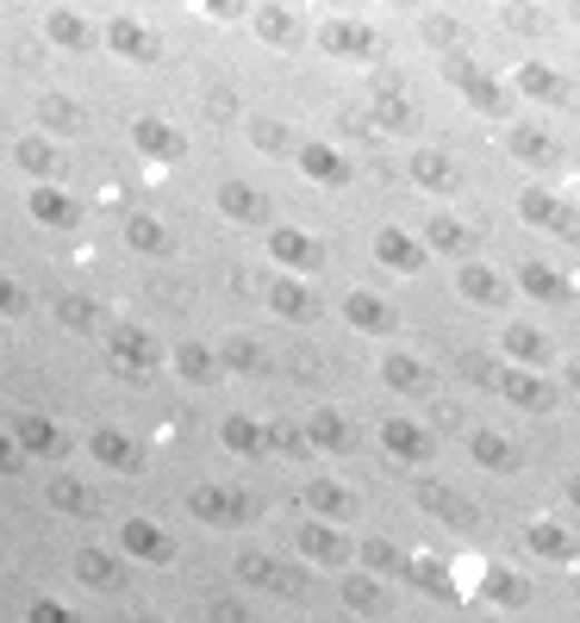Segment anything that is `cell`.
<instances>
[{"mask_svg":"<svg viewBox=\"0 0 580 623\" xmlns=\"http://www.w3.org/2000/svg\"><path fill=\"white\" fill-rule=\"evenodd\" d=\"M381 263L387 268H419V244H412V237H400V231H381Z\"/></svg>","mask_w":580,"mask_h":623,"instance_id":"obj_1","label":"cell"},{"mask_svg":"<svg viewBox=\"0 0 580 623\" xmlns=\"http://www.w3.org/2000/svg\"><path fill=\"white\" fill-rule=\"evenodd\" d=\"M505 349H512V356H524V362H543L549 356V343L537 337V330H512V337H505Z\"/></svg>","mask_w":580,"mask_h":623,"instance_id":"obj_2","label":"cell"},{"mask_svg":"<svg viewBox=\"0 0 580 623\" xmlns=\"http://www.w3.org/2000/svg\"><path fill=\"white\" fill-rule=\"evenodd\" d=\"M524 88H531L537 93V100H562V81H556V76H549V69H524Z\"/></svg>","mask_w":580,"mask_h":623,"instance_id":"obj_4","label":"cell"},{"mask_svg":"<svg viewBox=\"0 0 580 623\" xmlns=\"http://www.w3.org/2000/svg\"><path fill=\"white\" fill-rule=\"evenodd\" d=\"M419 181H424V187H450L455 169L443 162V156H419Z\"/></svg>","mask_w":580,"mask_h":623,"instance_id":"obj_5","label":"cell"},{"mask_svg":"<svg viewBox=\"0 0 580 623\" xmlns=\"http://www.w3.org/2000/svg\"><path fill=\"white\" fill-rule=\"evenodd\" d=\"M505 393H512L518 405H543V387H537V380H524V374H505Z\"/></svg>","mask_w":580,"mask_h":623,"instance_id":"obj_11","label":"cell"},{"mask_svg":"<svg viewBox=\"0 0 580 623\" xmlns=\"http://www.w3.org/2000/svg\"><path fill=\"white\" fill-rule=\"evenodd\" d=\"M524 218L531 225H562V206L549 200V194H524Z\"/></svg>","mask_w":580,"mask_h":623,"instance_id":"obj_3","label":"cell"},{"mask_svg":"<svg viewBox=\"0 0 580 623\" xmlns=\"http://www.w3.org/2000/svg\"><path fill=\"white\" fill-rule=\"evenodd\" d=\"M524 287H531V294H543V299H562L568 294V287L549 275V268H524Z\"/></svg>","mask_w":580,"mask_h":623,"instance_id":"obj_8","label":"cell"},{"mask_svg":"<svg viewBox=\"0 0 580 623\" xmlns=\"http://www.w3.org/2000/svg\"><path fill=\"white\" fill-rule=\"evenodd\" d=\"M531 543L543 548V555H568V548H574V543H568V536H562L556 524H537V530H531Z\"/></svg>","mask_w":580,"mask_h":623,"instance_id":"obj_10","label":"cell"},{"mask_svg":"<svg viewBox=\"0 0 580 623\" xmlns=\"http://www.w3.org/2000/svg\"><path fill=\"white\" fill-rule=\"evenodd\" d=\"M387 449H400V455H424V436L412 431V424H387Z\"/></svg>","mask_w":580,"mask_h":623,"instance_id":"obj_6","label":"cell"},{"mask_svg":"<svg viewBox=\"0 0 580 623\" xmlns=\"http://www.w3.org/2000/svg\"><path fill=\"white\" fill-rule=\"evenodd\" d=\"M474 455H481L486 467H512V449H505L500 436H474Z\"/></svg>","mask_w":580,"mask_h":623,"instance_id":"obj_9","label":"cell"},{"mask_svg":"<svg viewBox=\"0 0 580 623\" xmlns=\"http://www.w3.org/2000/svg\"><path fill=\"white\" fill-rule=\"evenodd\" d=\"M462 287H469L474 299H500V280L486 275V268H462Z\"/></svg>","mask_w":580,"mask_h":623,"instance_id":"obj_7","label":"cell"},{"mask_svg":"<svg viewBox=\"0 0 580 623\" xmlns=\"http://www.w3.org/2000/svg\"><path fill=\"white\" fill-rule=\"evenodd\" d=\"M512 150H518V156H537V162H549V138H537V131H518Z\"/></svg>","mask_w":580,"mask_h":623,"instance_id":"obj_12","label":"cell"}]
</instances>
